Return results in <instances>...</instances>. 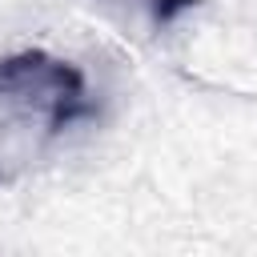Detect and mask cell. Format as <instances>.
<instances>
[{
	"label": "cell",
	"mask_w": 257,
	"mask_h": 257,
	"mask_svg": "<svg viewBox=\"0 0 257 257\" xmlns=\"http://www.w3.org/2000/svg\"><path fill=\"white\" fill-rule=\"evenodd\" d=\"M0 96L28 112H40L48 133H56L84 112V76L68 60L32 48L0 60Z\"/></svg>",
	"instance_id": "1"
},
{
	"label": "cell",
	"mask_w": 257,
	"mask_h": 257,
	"mask_svg": "<svg viewBox=\"0 0 257 257\" xmlns=\"http://www.w3.org/2000/svg\"><path fill=\"white\" fill-rule=\"evenodd\" d=\"M124 4H137V8H145L157 24H169V20H177L185 8H193L197 0H124Z\"/></svg>",
	"instance_id": "2"
}]
</instances>
